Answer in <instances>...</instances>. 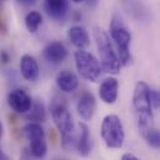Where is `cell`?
I'll return each instance as SVG.
<instances>
[{
    "mask_svg": "<svg viewBox=\"0 0 160 160\" xmlns=\"http://www.w3.org/2000/svg\"><path fill=\"white\" fill-rule=\"evenodd\" d=\"M72 1H75V2H82L83 0H72Z\"/></svg>",
    "mask_w": 160,
    "mask_h": 160,
    "instance_id": "28",
    "label": "cell"
},
{
    "mask_svg": "<svg viewBox=\"0 0 160 160\" xmlns=\"http://www.w3.org/2000/svg\"><path fill=\"white\" fill-rule=\"evenodd\" d=\"M18 2L24 5V6H32L38 2V0H18Z\"/></svg>",
    "mask_w": 160,
    "mask_h": 160,
    "instance_id": "22",
    "label": "cell"
},
{
    "mask_svg": "<svg viewBox=\"0 0 160 160\" xmlns=\"http://www.w3.org/2000/svg\"><path fill=\"white\" fill-rule=\"evenodd\" d=\"M120 160H140V159L138 157H135L134 154H132V153H125V154L122 155V159Z\"/></svg>",
    "mask_w": 160,
    "mask_h": 160,
    "instance_id": "23",
    "label": "cell"
},
{
    "mask_svg": "<svg viewBox=\"0 0 160 160\" xmlns=\"http://www.w3.org/2000/svg\"><path fill=\"white\" fill-rule=\"evenodd\" d=\"M32 98L30 97V94L21 88H16L14 91H11L8 96V104L10 106V108L19 113V114H25L28 113L31 107H32Z\"/></svg>",
    "mask_w": 160,
    "mask_h": 160,
    "instance_id": "8",
    "label": "cell"
},
{
    "mask_svg": "<svg viewBox=\"0 0 160 160\" xmlns=\"http://www.w3.org/2000/svg\"><path fill=\"white\" fill-rule=\"evenodd\" d=\"M109 32L113 41L117 45L118 53H119L120 63L123 66L129 65L132 61V53H130V42H132V34L127 25L120 20V18L114 16L111 21Z\"/></svg>",
    "mask_w": 160,
    "mask_h": 160,
    "instance_id": "4",
    "label": "cell"
},
{
    "mask_svg": "<svg viewBox=\"0 0 160 160\" xmlns=\"http://www.w3.org/2000/svg\"><path fill=\"white\" fill-rule=\"evenodd\" d=\"M118 89H119L118 81L114 77H108L103 80L99 86V97L104 103L113 104L118 98Z\"/></svg>",
    "mask_w": 160,
    "mask_h": 160,
    "instance_id": "11",
    "label": "cell"
},
{
    "mask_svg": "<svg viewBox=\"0 0 160 160\" xmlns=\"http://www.w3.org/2000/svg\"><path fill=\"white\" fill-rule=\"evenodd\" d=\"M127 12L138 21H148L150 19L149 10L142 2V0H122Z\"/></svg>",
    "mask_w": 160,
    "mask_h": 160,
    "instance_id": "14",
    "label": "cell"
},
{
    "mask_svg": "<svg viewBox=\"0 0 160 160\" xmlns=\"http://www.w3.org/2000/svg\"><path fill=\"white\" fill-rule=\"evenodd\" d=\"M75 63L80 76L84 80L96 82L102 75V66L91 52H87L84 50L76 51Z\"/></svg>",
    "mask_w": 160,
    "mask_h": 160,
    "instance_id": "6",
    "label": "cell"
},
{
    "mask_svg": "<svg viewBox=\"0 0 160 160\" xmlns=\"http://www.w3.org/2000/svg\"><path fill=\"white\" fill-rule=\"evenodd\" d=\"M133 108L137 117V122L142 132L144 133L147 129L153 125V106L150 101V87L140 81L135 84L133 92Z\"/></svg>",
    "mask_w": 160,
    "mask_h": 160,
    "instance_id": "2",
    "label": "cell"
},
{
    "mask_svg": "<svg viewBox=\"0 0 160 160\" xmlns=\"http://www.w3.org/2000/svg\"><path fill=\"white\" fill-rule=\"evenodd\" d=\"M97 2H98V0H87L88 6H91V8H94L97 5Z\"/></svg>",
    "mask_w": 160,
    "mask_h": 160,
    "instance_id": "26",
    "label": "cell"
},
{
    "mask_svg": "<svg viewBox=\"0 0 160 160\" xmlns=\"http://www.w3.org/2000/svg\"><path fill=\"white\" fill-rule=\"evenodd\" d=\"M150 101L152 106L155 109L160 108V89H152L150 88Z\"/></svg>",
    "mask_w": 160,
    "mask_h": 160,
    "instance_id": "21",
    "label": "cell"
},
{
    "mask_svg": "<svg viewBox=\"0 0 160 160\" xmlns=\"http://www.w3.org/2000/svg\"><path fill=\"white\" fill-rule=\"evenodd\" d=\"M0 160H11V159H10V158H9V157L0 149Z\"/></svg>",
    "mask_w": 160,
    "mask_h": 160,
    "instance_id": "25",
    "label": "cell"
},
{
    "mask_svg": "<svg viewBox=\"0 0 160 160\" xmlns=\"http://www.w3.org/2000/svg\"><path fill=\"white\" fill-rule=\"evenodd\" d=\"M101 135L106 145L111 149H119L124 144L125 134L122 120L116 114H108L104 117L101 125Z\"/></svg>",
    "mask_w": 160,
    "mask_h": 160,
    "instance_id": "5",
    "label": "cell"
},
{
    "mask_svg": "<svg viewBox=\"0 0 160 160\" xmlns=\"http://www.w3.org/2000/svg\"><path fill=\"white\" fill-rule=\"evenodd\" d=\"M96 111V99L92 93L83 92L78 98L77 103V112L80 117L84 120H91Z\"/></svg>",
    "mask_w": 160,
    "mask_h": 160,
    "instance_id": "13",
    "label": "cell"
},
{
    "mask_svg": "<svg viewBox=\"0 0 160 160\" xmlns=\"http://www.w3.org/2000/svg\"><path fill=\"white\" fill-rule=\"evenodd\" d=\"M67 56H68L67 48L62 42L58 41H52L43 48V57L46 58V61L53 65H58L63 62L67 58Z\"/></svg>",
    "mask_w": 160,
    "mask_h": 160,
    "instance_id": "9",
    "label": "cell"
},
{
    "mask_svg": "<svg viewBox=\"0 0 160 160\" xmlns=\"http://www.w3.org/2000/svg\"><path fill=\"white\" fill-rule=\"evenodd\" d=\"M68 38L75 47L78 50H84L89 45V36L84 28L82 26H72L68 30Z\"/></svg>",
    "mask_w": 160,
    "mask_h": 160,
    "instance_id": "17",
    "label": "cell"
},
{
    "mask_svg": "<svg viewBox=\"0 0 160 160\" xmlns=\"http://www.w3.org/2000/svg\"><path fill=\"white\" fill-rule=\"evenodd\" d=\"M24 134L30 142L29 154L35 159L45 158V155L47 153V143H46L43 128L41 127L40 123L31 122L28 125H25Z\"/></svg>",
    "mask_w": 160,
    "mask_h": 160,
    "instance_id": "7",
    "label": "cell"
},
{
    "mask_svg": "<svg viewBox=\"0 0 160 160\" xmlns=\"http://www.w3.org/2000/svg\"><path fill=\"white\" fill-rule=\"evenodd\" d=\"M21 76L29 82H35L40 76V67L36 58L31 55H24L20 58Z\"/></svg>",
    "mask_w": 160,
    "mask_h": 160,
    "instance_id": "10",
    "label": "cell"
},
{
    "mask_svg": "<svg viewBox=\"0 0 160 160\" xmlns=\"http://www.w3.org/2000/svg\"><path fill=\"white\" fill-rule=\"evenodd\" d=\"M143 134H144V138H145L147 143L152 148L160 150V130L154 129V128H149Z\"/></svg>",
    "mask_w": 160,
    "mask_h": 160,
    "instance_id": "20",
    "label": "cell"
},
{
    "mask_svg": "<svg viewBox=\"0 0 160 160\" xmlns=\"http://www.w3.org/2000/svg\"><path fill=\"white\" fill-rule=\"evenodd\" d=\"M0 58H1V61H2L4 63H8V62H9V60H10L9 55H8L5 51H2V52L0 53Z\"/></svg>",
    "mask_w": 160,
    "mask_h": 160,
    "instance_id": "24",
    "label": "cell"
},
{
    "mask_svg": "<svg viewBox=\"0 0 160 160\" xmlns=\"http://www.w3.org/2000/svg\"><path fill=\"white\" fill-rule=\"evenodd\" d=\"M93 34H94V40H96V45H97L99 58H101L102 70L112 75L119 73L122 63L118 55L113 48V45L111 42L108 34L101 28H96Z\"/></svg>",
    "mask_w": 160,
    "mask_h": 160,
    "instance_id": "3",
    "label": "cell"
},
{
    "mask_svg": "<svg viewBox=\"0 0 160 160\" xmlns=\"http://www.w3.org/2000/svg\"><path fill=\"white\" fill-rule=\"evenodd\" d=\"M80 135L77 138V149L82 157H88L92 150V140H91V133L88 127L84 123H80Z\"/></svg>",
    "mask_w": 160,
    "mask_h": 160,
    "instance_id": "16",
    "label": "cell"
},
{
    "mask_svg": "<svg viewBox=\"0 0 160 160\" xmlns=\"http://www.w3.org/2000/svg\"><path fill=\"white\" fill-rule=\"evenodd\" d=\"M2 133H4V128H2V124H1V122H0V138L2 137Z\"/></svg>",
    "mask_w": 160,
    "mask_h": 160,
    "instance_id": "27",
    "label": "cell"
},
{
    "mask_svg": "<svg viewBox=\"0 0 160 160\" xmlns=\"http://www.w3.org/2000/svg\"><path fill=\"white\" fill-rule=\"evenodd\" d=\"M28 119L31 122H36V123H41L45 122L46 119V111H45V106L41 101H36L35 103H32L31 109L28 112Z\"/></svg>",
    "mask_w": 160,
    "mask_h": 160,
    "instance_id": "18",
    "label": "cell"
},
{
    "mask_svg": "<svg viewBox=\"0 0 160 160\" xmlns=\"http://www.w3.org/2000/svg\"><path fill=\"white\" fill-rule=\"evenodd\" d=\"M1 1H4V0H1Z\"/></svg>",
    "mask_w": 160,
    "mask_h": 160,
    "instance_id": "29",
    "label": "cell"
},
{
    "mask_svg": "<svg viewBox=\"0 0 160 160\" xmlns=\"http://www.w3.org/2000/svg\"><path fill=\"white\" fill-rule=\"evenodd\" d=\"M50 112L55 125L61 133L62 147L67 150L72 149L77 143V137L75 133V123L65 98L55 97L51 102Z\"/></svg>",
    "mask_w": 160,
    "mask_h": 160,
    "instance_id": "1",
    "label": "cell"
},
{
    "mask_svg": "<svg viewBox=\"0 0 160 160\" xmlns=\"http://www.w3.org/2000/svg\"><path fill=\"white\" fill-rule=\"evenodd\" d=\"M56 83H57L58 88L62 92L70 93V92H73L75 89H77V87H78V77L73 72L63 70L57 75Z\"/></svg>",
    "mask_w": 160,
    "mask_h": 160,
    "instance_id": "15",
    "label": "cell"
},
{
    "mask_svg": "<svg viewBox=\"0 0 160 160\" xmlns=\"http://www.w3.org/2000/svg\"><path fill=\"white\" fill-rule=\"evenodd\" d=\"M42 24V15L39 11H30L25 16V25L30 32H36Z\"/></svg>",
    "mask_w": 160,
    "mask_h": 160,
    "instance_id": "19",
    "label": "cell"
},
{
    "mask_svg": "<svg viewBox=\"0 0 160 160\" xmlns=\"http://www.w3.org/2000/svg\"><path fill=\"white\" fill-rule=\"evenodd\" d=\"M70 10L68 0H45L46 14L56 21L63 20Z\"/></svg>",
    "mask_w": 160,
    "mask_h": 160,
    "instance_id": "12",
    "label": "cell"
}]
</instances>
